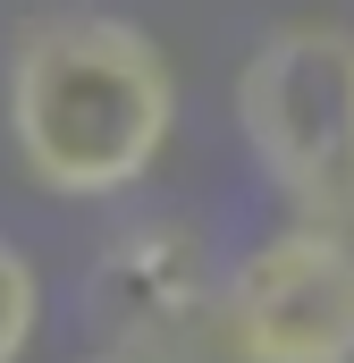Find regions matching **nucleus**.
<instances>
[{
    "label": "nucleus",
    "mask_w": 354,
    "mask_h": 363,
    "mask_svg": "<svg viewBox=\"0 0 354 363\" xmlns=\"http://www.w3.org/2000/svg\"><path fill=\"white\" fill-rule=\"evenodd\" d=\"M169 118H177L169 51L110 9L34 17L8 51V144L25 178L68 203L127 194L161 161Z\"/></svg>",
    "instance_id": "f257e3e1"
},
{
    "label": "nucleus",
    "mask_w": 354,
    "mask_h": 363,
    "mask_svg": "<svg viewBox=\"0 0 354 363\" xmlns=\"http://www.w3.org/2000/svg\"><path fill=\"white\" fill-rule=\"evenodd\" d=\"M85 363H118V355H85Z\"/></svg>",
    "instance_id": "423d86ee"
},
{
    "label": "nucleus",
    "mask_w": 354,
    "mask_h": 363,
    "mask_svg": "<svg viewBox=\"0 0 354 363\" xmlns=\"http://www.w3.org/2000/svg\"><path fill=\"white\" fill-rule=\"evenodd\" d=\"M236 135L304 228L354 237V26H270L236 68Z\"/></svg>",
    "instance_id": "f03ea898"
},
{
    "label": "nucleus",
    "mask_w": 354,
    "mask_h": 363,
    "mask_svg": "<svg viewBox=\"0 0 354 363\" xmlns=\"http://www.w3.org/2000/svg\"><path fill=\"white\" fill-rule=\"evenodd\" d=\"M228 363H354V237L287 220L219 287Z\"/></svg>",
    "instance_id": "7ed1b4c3"
},
{
    "label": "nucleus",
    "mask_w": 354,
    "mask_h": 363,
    "mask_svg": "<svg viewBox=\"0 0 354 363\" xmlns=\"http://www.w3.org/2000/svg\"><path fill=\"white\" fill-rule=\"evenodd\" d=\"M34 313H42V279H34V262L0 237V363H17L34 347Z\"/></svg>",
    "instance_id": "39448f33"
},
{
    "label": "nucleus",
    "mask_w": 354,
    "mask_h": 363,
    "mask_svg": "<svg viewBox=\"0 0 354 363\" xmlns=\"http://www.w3.org/2000/svg\"><path fill=\"white\" fill-rule=\"evenodd\" d=\"M85 304H93V330L110 338L118 363L177 355L219 321V287H211V262H202V237L177 228V220L118 228L85 279Z\"/></svg>",
    "instance_id": "20e7f679"
}]
</instances>
